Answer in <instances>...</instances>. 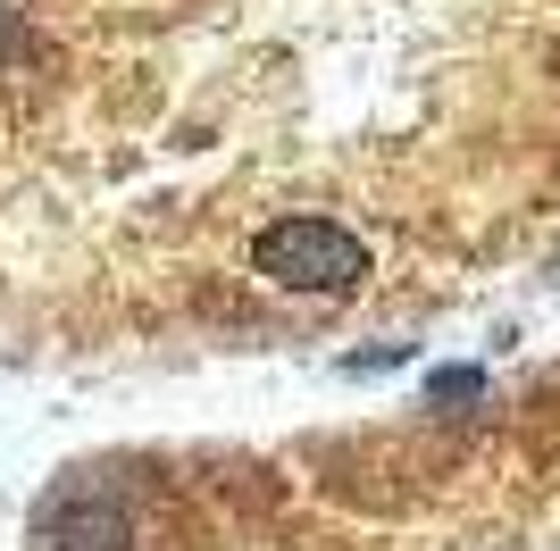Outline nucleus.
<instances>
[{
	"mask_svg": "<svg viewBox=\"0 0 560 551\" xmlns=\"http://www.w3.org/2000/svg\"><path fill=\"white\" fill-rule=\"evenodd\" d=\"M560 209V0H0V326L302 335Z\"/></svg>",
	"mask_w": 560,
	"mask_h": 551,
	"instance_id": "f257e3e1",
	"label": "nucleus"
}]
</instances>
